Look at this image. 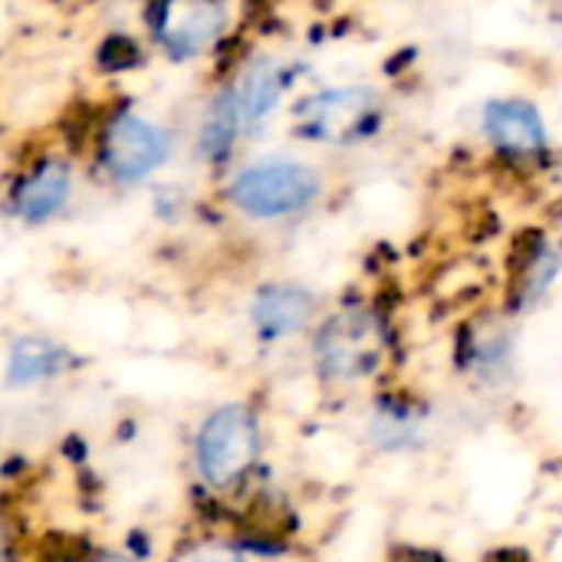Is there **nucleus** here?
<instances>
[{
	"mask_svg": "<svg viewBox=\"0 0 562 562\" xmlns=\"http://www.w3.org/2000/svg\"><path fill=\"white\" fill-rule=\"evenodd\" d=\"M194 474L211 494L240 491L260 464L263 431L260 418L244 402L217 405L194 435Z\"/></svg>",
	"mask_w": 562,
	"mask_h": 562,
	"instance_id": "f257e3e1",
	"label": "nucleus"
},
{
	"mask_svg": "<svg viewBox=\"0 0 562 562\" xmlns=\"http://www.w3.org/2000/svg\"><path fill=\"white\" fill-rule=\"evenodd\" d=\"M389 352L385 323L366 310L349 306L333 313L313 336V369L329 389H352L372 379Z\"/></svg>",
	"mask_w": 562,
	"mask_h": 562,
	"instance_id": "f03ea898",
	"label": "nucleus"
},
{
	"mask_svg": "<svg viewBox=\"0 0 562 562\" xmlns=\"http://www.w3.org/2000/svg\"><path fill=\"white\" fill-rule=\"evenodd\" d=\"M323 191L319 175L303 161H260L231 181V204L247 217H286L306 211Z\"/></svg>",
	"mask_w": 562,
	"mask_h": 562,
	"instance_id": "7ed1b4c3",
	"label": "nucleus"
},
{
	"mask_svg": "<svg viewBox=\"0 0 562 562\" xmlns=\"http://www.w3.org/2000/svg\"><path fill=\"white\" fill-rule=\"evenodd\" d=\"M375 115V92L362 86L326 89L300 105V132L319 142H349L356 135H366Z\"/></svg>",
	"mask_w": 562,
	"mask_h": 562,
	"instance_id": "20e7f679",
	"label": "nucleus"
},
{
	"mask_svg": "<svg viewBox=\"0 0 562 562\" xmlns=\"http://www.w3.org/2000/svg\"><path fill=\"white\" fill-rule=\"evenodd\" d=\"M168 155V138L158 125L142 115H115L102 138V161L119 181L148 178Z\"/></svg>",
	"mask_w": 562,
	"mask_h": 562,
	"instance_id": "39448f33",
	"label": "nucleus"
},
{
	"mask_svg": "<svg viewBox=\"0 0 562 562\" xmlns=\"http://www.w3.org/2000/svg\"><path fill=\"white\" fill-rule=\"evenodd\" d=\"M224 26V10L217 0H158L155 33L161 46L175 56L204 53Z\"/></svg>",
	"mask_w": 562,
	"mask_h": 562,
	"instance_id": "423d86ee",
	"label": "nucleus"
},
{
	"mask_svg": "<svg viewBox=\"0 0 562 562\" xmlns=\"http://www.w3.org/2000/svg\"><path fill=\"white\" fill-rule=\"evenodd\" d=\"M316 316V300L296 283H267L254 293L250 326L260 342H283L300 336Z\"/></svg>",
	"mask_w": 562,
	"mask_h": 562,
	"instance_id": "0eeeda50",
	"label": "nucleus"
},
{
	"mask_svg": "<svg viewBox=\"0 0 562 562\" xmlns=\"http://www.w3.org/2000/svg\"><path fill=\"white\" fill-rule=\"evenodd\" d=\"M484 128H487L494 148L504 151V155H514V158L537 155L547 145L543 119H540L537 105H530L524 99L491 102L487 112H484Z\"/></svg>",
	"mask_w": 562,
	"mask_h": 562,
	"instance_id": "6e6552de",
	"label": "nucleus"
},
{
	"mask_svg": "<svg viewBox=\"0 0 562 562\" xmlns=\"http://www.w3.org/2000/svg\"><path fill=\"white\" fill-rule=\"evenodd\" d=\"M69 191H72L69 165L59 158H46L30 175H23V181L16 184L13 207L23 221L40 224V221H49L53 214H59V207L69 201Z\"/></svg>",
	"mask_w": 562,
	"mask_h": 562,
	"instance_id": "1a4fd4ad",
	"label": "nucleus"
},
{
	"mask_svg": "<svg viewBox=\"0 0 562 562\" xmlns=\"http://www.w3.org/2000/svg\"><path fill=\"white\" fill-rule=\"evenodd\" d=\"M69 366V356L53 346L49 339H36V336H23L10 346L7 356V385L10 389H36L56 375H63V369Z\"/></svg>",
	"mask_w": 562,
	"mask_h": 562,
	"instance_id": "9d476101",
	"label": "nucleus"
},
{
	"mask_svg": "<svg viewBox=\"0 0 562 562\" xmlns=\"http://www.w3.org/2000/svg\"><path fill=\"white\" fill-rule=\"evenodd\" d=\"M461 362L468 366L471 375H477L481 382H501L510 375V362H514V339L507 336L504 326L487 323V326H474L471 339L461 342Z\"/></svg>",
	"mask_w": 562,
	"mask_h": 562,
	"instance_id": "9b49d317",
	"label": "nucleus"
},
{
	"mask_svg": "<svg viewBox=\"0 0 562 562\" xmlns=\"http://www.w3.org/2000/svg\"><path fill=\"white\" fill-rule=\"evenodd\" d=\"M237 95V105L244 112V125H257L263 115L273 112L280 92H283V69L270 59H260L244 72L237 86H231Z\"/></svg>",
	"mask_w": 562,
	"mask_h": 562,
	"instance_id": "f8f14e48",
	"label": "nucleus"
},
{
	"mask_svg": "<svg viewBox=\"0 0 562 562\" xmlns=\"http://www.w3.org/2000/svg\"><path fill=\"white\" fill-rule=\"evenodd\" d=\"M240 128H244V112L237 105L234 89H227L214 99V105L207 112V122L201 128V151L207 158H224L234 148Z\"/></svg>",
	"mask_w": 562,
	"mask_h": 562,
	"instance_id": "ddd939ff",
	"label": "nucleus"
},
{
	"mask_svg": "<svg viewBox=\"0 0 562 562\" xmlns=\"http://www.w3.org/2000/svg\"><path fill=\"white\" fill-rule=\"evenodd\" d=\"M560 250L550 247V244H540V247L530 254V260L524 263L520 277H517L514 303H517L520 310L533 306V303L553 286V280H557V273H560Z\"/></svg>",
	"mask_w": 562,
	"mask_h": 562,
	"instance_id": "4468645a",
	"label": "nucleus"
},
{
	"mask_svg": "<svg viewBox=\"0 0 562 562\" xmlns=\"http://www.w3.org/2000/svg\"><path fill=\"white\" fill-rule=\"evenodd\" d=\"M188 562H247L237 550H224V547H207L201 553H194Z\"/></svg>",
	"mask_w": 562,
	"mask_h": 562,
	"instance_id": "2eb2a0df",
	"label": "nucleus"
},
{
	"mask_svg": "<svg viewBox=\"0 0 562 562\" xmlns=\"http://www.w3.org/2000/svg\"><path fill=\"white\" fill-rule=\"evenodd\" d=\"M86 562H142V560H135V557H128V553H95V557H89Z\"/></svg>",
	"mask_w": 562,
	"mask_h": 562,
	"instance_id": "dca6fc26",
	"label": "nucleus"
},
{
	"mask_svg": "<svg viewBox=\"0 0 562 562\" xmlns=\"http://www.w3.org/2000/svg\"><path fill=\"white\" fill-rule=\"evenodd\" d=\"M402 562H445L441 557H435V553H408Z\"/></svg>",
	"mask_w": 562,
	"mask_h": 562,
	"instance_id": "f3484780",
	"label": "nucleus"
}]
</instances>
